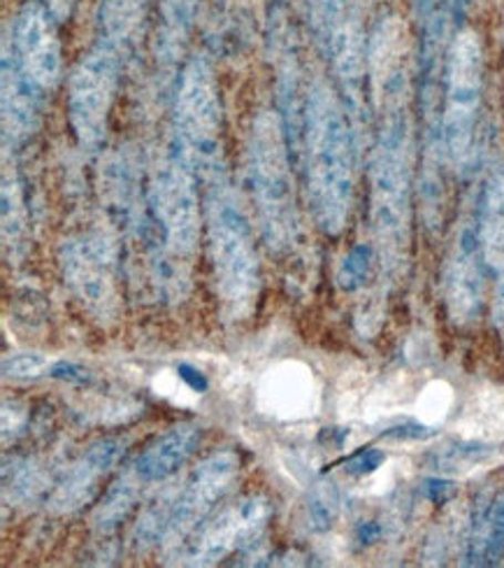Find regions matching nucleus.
Instances as JSON below:
<instances>
[{"label":"nucleus","instance_id":"nucleus-1","mask_svg":"<svg viewBox=\"0 0 504 568\" xmlns=\"http://www.w3.org/2000/svg\"><path fill=\"white\" fill-rule=\"evenodd\" d=\"M368 84L374 112L368 192L372 247L381 277L398 284L412 258L416 156L410 47L398 17H383L370 36Z\"/></svg>","mask_w":504,"mask_h":568},{"label":"nucleus","instance_id":"nucleus-2","mask_svg":"<svg viewBox=\"0 0 504 568\" xmlns=\"http://www.w3.org/2000/svg\"><path fill=\"white\" fill-rule=\"evenodd\" d=\"M300 152L311 217L338 239L356 203V129L344 99L321 78L305 93Z\"/></svg>","mask_w":504,"mask_h":568},{"label":"nucleus","instance_id":"nucleus-3","mask_svg":"<svg viewBox=\"0 0 504 568\" xmlns=\"http://www.w3.org/2000/svg\"><path fill=\"white\" fill-rule=\"evenodd\" d=\"M205 182V241L222 317L243 324L258 311L263 294L260 254L247 205L226 169Z\"/></svg>","mask_w":504,"mask_h":568},{"label":"nucleus","instance_id":"nucleus-4","mask_svg":"<svg viewBox=\"0 0 504 568\" xmlns=\"http://www.w3.org/2000/svg\"><path fill=\"white\" fill-rule=\"evenodd\" d=\"M291 150L281 114L258 110L247 131L245 165L260 235L275 254L291 252L300 231Z\"/></svg>","mask_w":504,"mask_h":568},{"label":"nucleus","instance_id":"nucleus-5","mask_svg":"<svg viewBox=\"0 0 504 568\" xmlns=\"http://www.w3.org/2000/svg\"><path fill=\"white\" fill-rule=\"evenodd\" d=\"M486 82L484 40L472 27L451 36L442 78V148L446 165L465 178L479 154V122H482Z\"/></svg>","mask_w":504,"mask_h":568},{"label":"nucleus","instance_id":"nucleus-6","mask_svg":"<svg viewBox=\"0 0 504 568\" xmlns=\"http://www.w3.org/2000/svg\"><path fill=\"white\" fill-rule=\"evenodd\" d=\"M224 108L219 82L205 57L188 59L177 78L171 148L200 180L224 169Z\"/></svg>","mask_w":504,"mask_h":568},{"label":"nucleus","instance_id":"nucleus-7","mask_svg":"<svg viewBox=\"0 0 504 568\" xmlns=\"http://www.w3.org/2000/svg\"><path fill=\"white\" fill-rule=\"evenodd\" d=\"M198 175L173 152L158 161L147 192L144 241L194 262L205 229V205L198 196Z\"/></svg>","mask_w":504,"mask_h":568},{"label":"nucleus","instance_id":"nucleus-8","mask_svg":"<svg viewBox=\"0 0 504 568\" xmlns=\"http://www.w3.org/2000/svg\"><path fill=\"white\" fill-rule=\"evenodd\" d=\"M126 59L128 54L114 44L95 38L68 75V124L89 154L105 145Z\"/></svg>","mask_w":504,"mask_h":568},{"label":"nucleus","instance_id":"nucleus-9","mask_svg":"<svg viewBox=\"0 0 504 568\" xmlns=\"http://www.w3.org/2000/svg\"><path fill=\"white\" fill-rule=\"evenodd\" d=\"M63 282L95 324L110 328L124 311L122 290H119L116 243L107 231L91 229L68 235L59 252Z\"/></svg>","mask_w":504,"mask_h":568},{"label":"nucleus","instance_id":"nucleus-10","mask_svg":"<svg viewBox=\"0 0 504 568\" xmlns=\"http://www.w3.org/2000/svg\"><path fill=\"white\" fill-rule=\"evenodd\" d=\"M239 455L233 449H219L205 457L184 485L177 487L171 519L161 542V552L173 561L182 555L186 542L207 523L214 508L224 501V496L237 480Z\"/></svg>","mask_w":504,"mask_h":568},{"label":"nucleus","instance_id":"nucleus-11","mask_svg":"<svg viewBox=\"0 0 504 568\" xmlns=\"http://www.w3.org/2000/svg\"><path fill=\"white\" fill-rule=\"evenodd\" d=\"M486 264L476 226V205L461 217L449 243L442 266V296L449 320L459 326H472L484 311Z\"/></svg>","mask_w":504,"mask_h":568},{"label":"nucleus","instance_id":"nucleus-12","mask_svg":"<svg viewBox=\"0 0 504 568\" xmlns=\"http://www.w3.org/2000/svg\"><path fill=\"white\" fill-rule=\"evenodd\" d=\"M272 504L260 494H251L230 504L205 523L182 550L184 564L212 566L233 552L256 550L268 534Z\"/></svg>","mask_w":504,"mask_h":568},{"label":"nucleus","instance_id":"nucleus-13","mask_svg":"<svg viewBox=\"0 0 504 568\" xmlns=\"http://www.w3.org/2000/svg\"><path fill=\"white\" fill-rule=\"evenodd\" d=\"M56 23L50 10L33 0L14 14L6 33L21 65L44 97H52L63 80V50Z\"/></svg>","mask_w":504,"mask_h":568},{"label":"nucleus","instance_id":"nucleus-14","mask_svg":"<svg viewBox=\"0 0 504 568\" xmlns=\"http://www.w3.org/2000/svg\"><path fill=\"white\" fill-rule=\"evenodd\" d=\"M128 449V438L107 436L91 443L84 453L72 462L63 476L47 494V508L54 515L80 513L86 504L95 499L101 483L124 459Z\"/></svg>","mask_w":504,"mask_h":568},{"label":"nucleus","instance_id":"nucleus-15","mask_svg":"<svg viewBox=\"0 0 504 568\" xmlns=\"http://www.w3.org/2000/svg\"><path fill=\"white\" fill-rule=\"evenodd\" d=\"M47 97L21 65L10 38H3V59H0V116H3V150L17 148L38 133L42 105Z\"/></svg>","mask_w":504,"mask_h":568},{"label":"nucleus","instance_id":"nucleus-16","mask_svg":"<svg viewBox=\"0 0 504 568\" xmlns=\"http://www.w3.org/2000/svg\"><path fill=\"white\" fill-rule=\"evenodd\" d=\"M476 226L488 280L493 284V322L504 341V161H495L476 194Z\"/></svg>","mask_w":504,"mask_h":568},{"label":"nucleus","instance_id":"nucleus-17","mask_svg":"<svg viewBox=\"0 0 504 568\" xmlns=\"http://www.w3.org/2000/svg\"><path fill=\"white\" fill-rule=\"evenodd\" d=\"M200 440L203 429L198 424H175L142 449L137 459L133 462V470L144 485L171 480L175 473H179V468L196 455Z\"/></svg>","mask_w":504,"mask_h":568},{"label":"nucleus","instance_id":"nucleus-18","mask_svg":"<svg viewBox=\"0 0 504 568\" xmlns=\"http://www.w3.org/2000/svg\"><path fill=\"white\" fill-rule=\"evenodd\" d=\"M0 220H3V250L12 264L21 262L29 247V205L17 169L14 152L3 150V186H0Z\"/></svg>","mask_w":504,"mask_h":568},{"label":"nucleus","instance_id":"nucleus-19","mask_svg":"<svg viewBox=\"0 0 504 568\" xmlns=\"http://www.w3.org/2000/svg\"><path fill=\"white\" fill-rule=\"evenodd\" d=\"M305 3L311 38H315L319 52L330 61L347 36L358 29L351 0H305Z\"/></svg>","mask_w":504,"mask_h":568},{"label":"nucleus","instance_id":"nucleus-20","mask_svg":"<svg viewBox=\"0 0 504 568\" xmlns=\"http://www.w3.org/2000/svg\"><path fill=\"white\" fill-rule=\"evenodd\" d=\"M147 3L150 0H103L95 38L114 44L124 54H131L142 31L144 14H147Z\"/></svg>","mask_w":504,"mask_h":568},{"label":"nucleus","instance_id":"nucleus-21","mask_svg":"<svg viewBox=\"0 0 504 568\" xmlns=\"http://www.w3.org/2000/svg\"><path fill=\"white\" fill-rule=\"evenodd\" d=\"M144 487H147V485H144V483L137 478V473H135L133 466H131L122 478L114 480V483L107 487V491L103 494L101 504L95 506L93 517H91L93 529L99 531L101 536L114 534V531H116L119 527H122V525L126 523V519H128V515H131V510L135 508V504H137V499H140V494H142Z\"/></svg>","mask_w":504,"mask_h":568},{"label":"nucleus","instance_id":"nucleus-22","mask_svg":"<svg viewBox=\"0 0 504 568\" xmlns=\"http://www.w3.org/2000/svg\"><path fill=\"white\" fill-rule=\"evenodd\" d=\"M504 555V487L495 494V499L474 519L467 564H497Z\"/></svg>","mask_w":504,"mask_h":568},{"label":"nucleus","instance_id":"nucleus-23","mask_svg":"<svg viewBox=\"0 0 504 568\" xmlns=\"http://www.w3.org/2000/svg\"><path fill=\"white\" fill-rule=\"evenodd\" d=\"M179 485H171L163 494H158L150 506L140 513L137 525L133 529V548L137 552H152L161 548L165 529H167V519H171L173 504L177 496Z\"/></svg>","mask_w":504,"mask_h":568},{"label":"nucleus","instance_id":"nucleus-24","mask_svg":"<svg viewBox=\"0 0 504 568\" xmlns=\"http://www.w3.org/2000/svg\"><path fill=\"white\" fill-rule=\"evenodd\" d=\"M47 489L42 468L29 457L6 459L3 466V494L10 504H31L38 501L40 494Z\"/></svg>","mask_w":504,"mask_h":568},{"label":"nucleus","instance_id":"nucleus-25","mask_svg":"<svg viewBox=\"0 0 504 568\" xmlns=\"http://www.w3.org/2000/svg\"><path fill=\"white\" fill-rule=\"evenodd\" d=\"M372 258H377L372 245H356L342 262L338 282L344 292H353L358 287H363L370 268H372Z\"/></svg>","mask_w":504,"mask_h":568},{"label":"nucleus","instance_id":"nucleus-26","mask_svg":"<svg viewBox=\"0 0 504 568\" xmlns=\"http://www.w3.org/2000/svg\"><path fill=\"white\" fill-rule=\"evenodd\" d=\"M50 371L52 364L35 352H17L3 359V373L6 377H12V381H35V377L44 373L50 375Z\"/></svg>","mask_w":504,"mask_h":568},{"label":"nucleus","instance_id":"nucleus-27","mask_svg":"<svg viewBox=\"0 0 504 568\" xmlns=\"http://www.w3.org/2000/svg\"><path fill=\"white\" fill-rule=\"evenodd\" d=\"M309 515H311V525L319 531H326L332 527L335 515H338V499H335L332 489H319L311 496L309 504Z\"/></svg>","mask_w":504,"mask_h":568},{"label":"nucleus","instance_id":"nucleus-28","mask_svg":"<svg viewBox=\"0 0 504 568\" xmlns=\"http://www.w3.org/2000/svg\"><path fill=\"white\" fill-rule=\"evenodd\" d=\"M383 462V453L381 449H360L349 462H347V470L353 473V476H368V473L377 470Z\"/></svg>","mask_w":504,"mask_h":568},{"label":"nucleus","instance_id":"nucleus-29","mask_svg":"<svg viewBox=\"0 0 504 568\" xmlns=\"http://www.w3.org/2000/svg\"><path fill=\"white\" fill-rule=\"evenodd\" d=\"M52 377H56V381H63L68 385H89L91 383V373L75 364V362H59V364H52V371H50Z\"/></svg>","mask_w":504,"mask_h":568},{"label":"nucleus","instance_id":"nucleus-30","mask_svg":"<svg viewBox=\"0 0 504 568\" xmlns=\"http://www.w3.org/2000/svg\"><path fill=\"white\" fill-rule=\"evenodd\" d=\"M432 432L428 429V426H421V424H402V426H393V429H389L387 438H395V440H419V438H428Z\"/></svg>","mask_w":504,"mask_h":568},{"label":"nucleus","instance_id":"nucleus-31","mask_svg":"<svg viewBox=\"0 0 504 568\" xmlns=\"http://www.w3.org/2000/svg\"><path fill=\"white\" fill-rule=\"evenodd\" d=\"M444 3L449 10V17L453 21V29H461V27H465V19L470 17L476 0H444Z\"/></svg>","mask_w":504,"mask_h":568},{"label":"nucleus","instance_id":"nucleus-32","mask_svg":"<svg viewBox=\"0 0 504 568\" xmlns=\"http://www.w3.org/2000/svg\"><path fill=\"white\" fill-rule=\"evenodd\" d=\"M423 494L432 504H444L449 496L453 494V485L446 480H428L423 487Z\"/></svg>","mask_w":504,"mask_h":568},{"label":"nucleus","instance_id":"nucleus-33","mask_svg":"<svg viewBox=\"0 0 504 568\" xmlns=\"http://www.w3.org/2000/svg\"><path fill=\"white\" fill-rule=\"evenodd\" d=\"M40 3H42L47 10H50V14H52L59 23H63V21L70 19L72 10H75L78 0H40Z\"/></svg>","mask_w":504,"mask_h":568},{"label":"nucleus","instance_id":"nucleus-34","mask_svg":"<svg viewBox=\"0 0 504 568\" xmlns=\"http://www.w3.org/2000/svg\"><path fill=\"white\" fill-rule=\"evenodd\" d=\"M177 373H179L182 381H184L191 389H194V392H205V389H207V377H205L200 371H196L194 366L182 364V366L177 368Z\"/></svg>","mask_w":504,"mask_h":568},{"label":"nucleus","instance_id":"nucleus-35","mask_svg":"<svg viewBox=\"0 0 504 568\" xmlns=\"http://www.w3.org/2000/svg\"><path fill=\"white\" fill-rule=\"evenodd\" d=\"M379 525H374V523H366V525H360L358 527V540H363V542H372L377 536H379Z\"/></svg>","mask_w":504,"mask_h":568}]
</instances>
